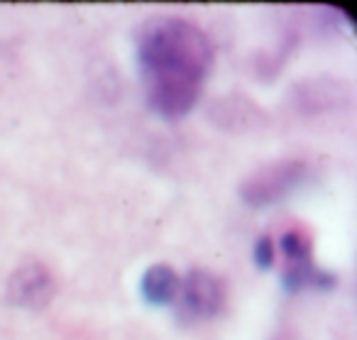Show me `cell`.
I'll return each mask as SVG.
<instances>
[{
  "mask_svg": "<svg viewBox=\"0 0 357 340\" xmlns=\"http://www.w3.org/2000/svg\"><path fill=\"white\" fill-rule=\"evenodd\" d=\"M137 64L149 108L176 120L199 103L213 66V45L194 22L159 15L139 25Z\"/></svg>",
  "mask_w": 357,
  "mask_h": 340,
  "instance_id": "1",
  "label": "cell"
},
{
  "mask_svg": "<svg viewBox=\"0 0 357 340\" xmlns=\"http://www.w3.org/2000/svg\"><path fill=\"white\" fill-rule=\"evenodd\" d=\"M308 177V164L301 159H282L252 172L240 186V196L248 206L264 208L284 201Z\"/></svg>",
  "mask_w": 357,
  "mask_h": 340,
  "instance_id": "2",
  "label": "cell"
},
{
  "mask_svg": "<svg viewBox=\"0 0 357 340\" xmlns=\"http://www.w3.org/2000/svg\"><path fill=\"white\" fill-rule=\"evenodd\" d=\"M279 247L284 252L282 284L287 291H298L306 284L318 289H333L335 276L313 265V240L303 228H291L279 237Z\"/></svg>",
  "mask_w": 357,
  "mask_h": 340,
  "instance_id": "3",
  "label": "cell"
},
{
  "mask_svg": "<svg viewBox=\"0 0 357 340\" xmlns=\"http://www.w3.org/2000/svg\"><path fill=\"white\" fill-rule=\"evenodd\" d=\"M228 291L225 281L208 269H191L176 294V313L184 320H208L223 311Z\"/></svg>",
  "mask_w": 357,
  "mask_h": 340,
  "instance_id": "4",
  "label": "cell"
},
{
  "mask_svg": "<svg viewBox=\"0 0 357 340\" xmlns=\"http://www.w3.org/2000/svg\"><path fill=\"white\" fill-rule=\"evenodd\" d=\"M54 294V276L42 262H27L17 267L8 279V301L17 309L42 311L52 304Z\"/></svg>",
  "mask_w": 357,
  "mask_h": 340,
  "instance_id": "5",
  "label": "cell"
},
{
  "mask_svg": "<svg viewBox=\"0 0 357 340\" xmlns=\"http://www.w3.org/2000/svg\"><path fill=\"white\" fill-rule=\"evenodd\" d=\"M178 274L169 265H152L139 279V294L149 306H167L176 301Z\"/></svg>",
  "mask_w": 357,
  "mask_h": 340,
  "instance_id": "6",
  "label": "cell"
},
{
  "mask_svg": "<svg viewBox=\"0 0 357 340\" xmlns=\"http://www.w3.org/2000/svg\"><path fill=\"white\" fill-rule=\"evenodd\" d=\"M255 265H257V269H269V267L274 265V260H277V247H274V240L269 235L259 237L257 242H255Z\"/></svg>",
  "mask_w": 357,
  "mask_h": 340,
  "instance_id": "7",
  "label": "cell"
}]
</instances>
